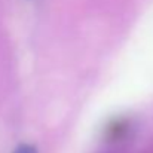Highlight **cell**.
I'll use <instances>...</instances> for the list:
<instances>
[{
	"label": "cell",
	"instance_id": "6da1fadb",
	"mask_svg": "<svg viewBox=\"0 0 153 153\" xmlns=\"http://www.w3.org/2000/svg\"><path fill=\"white\" fill-rule=\"evenodd\" d=\"M13 153H37V150L31 144H21L13 150Z\"/></svg>",
	"mask_w": 153,
	"mask_h": 153
}]
</instances>
